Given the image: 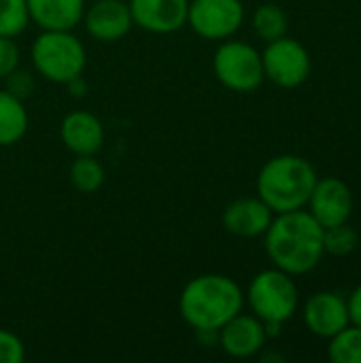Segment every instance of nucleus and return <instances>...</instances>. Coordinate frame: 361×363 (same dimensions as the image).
I'll return each instance as SVG.
<instances>
[{
  "label": "nucleus",
  "mask_w": 361,
  "mask_h": 363,
  "mask_svg": "<svg viewBox=\"0 0 361 363\" xmlns=\"http://www.w3.org/2000/svg\"><path fill=\"white\" fill-rule=\"evenodd\" d=\"M30 60L36 74L51 83L68 85L83 77L87 51L72 30H43L30 47Z\"/></svg>",
  "instance_id": "obj_4"
},
{
  "label": "nucleus",
  "mask_w": 361,
  "mask_h": 363,
  "mask_svg": "<svg viewBox=\"0 0 361 363\" xmlns=\"http://www.w3.org/2000/svg\"><path fill=\"white\" fill-rule=\"evenodd\" d=\"M134 26L151 34H172L187 26L189 0H128Z\"/></svg>",
  "instance_id": "obj_10"
},
{
  "label": "nucleus",
  "mask_w": 361,
  "mask_h": 363,
  "mask_svg": "<svg viewBox=\"0 0 361 363\" xmlns=\"http://www.w3.org/2000/svg\"><path fill=\"white\" fill-rule=\"evenodd\" d=\"M347 306H349V321L353 325L361 328V287H357L353 291V296H351V300H349Z\"/></svg>",
  "instance_id": "obj_26"
},
{
  "label": "nucleus",
  "mask_w": 361,
  "mask_h": 363,
  "mask_svg": "<svg viewBox=\"0 0 361 363\" xmlns=\"http://www.w3.org/2000/svg\"><path fill=\"white\" fill-rule=\"evenodd\" d=\"M309 204H311V215L323 228H334L347 223V219L351 217L353 198H351V189L340 179H323L317 181L309 198Z\"/></svg>",
  "instance_id": "obj_12"
},
{
  "label": "nucleus",
  "mask_w": 361,
  "mask_h": 363,
  "mask_svg": "<svg viewBox=\"0 0 361 363\" xmlns=\"http://www.w3.org/2000/svg\"><path fill=\"white\" fill-rule=\"evenodd\" d=\"M6 91H11L13 96H17V98H21V100H26L32 91H34V77L28 72V70H21V68H17V70H13L6 79Z\"/></svg>",
  "instance_id": "obj_25"
},
{
  "label": "nucleus",
  "mask_w": 361,
  "mask_h": 363,
  "mask_svg": "<svg viewBox=\"0 0 361 363\" xmlns=\"http://www.w3.org/2000/svg\"><path fill=\"white\" fill-rule=\"evenodd\" d=\"M81 23L91 38L100 43H115L132 30L134 19L126 0H96L85 6Z\"/></svg>",
  "instance_id": "obj_9"
},
{
  "label": "nucleus",
  "mask_w": 361,
  "mask_h": 363,
  "mask_svg": "<svg viewBox=\"0 0 361 363\" xmlns=\"http://www.w3.org/2000/svg\"><path fill=\"white\" fill-rule=\"evenodd\" d=\"M253 30L266 43L285 36V32H287V15H285V11L281 6H277V4H262L253 13Z\"/></svg>",
  "instance_id": "obj_19"
},
{
  "label": "nucleus",
  "mask_w": 361,
  "mask_h": 363,
  "mask_svg": "<svg viewBox=\"0 0 361 363\" xmlns=\"http://www.w3.org/2000/svg\"><path fill=\"white\" fill-rule=\"evenodd\" d=\"M30 23L26 0H0V36H19Z\"/></svg>",
  "instance_id": "obj_21"
},
{
  "label": "nucleus",
  "mask_w": 361,
  "mask_h": 363,
  "mask_svg": "<svg viewBox=\"0 0 361 363\" xmlns=\"http://www.w3.org/2000/svg\"><path fill=\"white\" fill-rule=\"evenodd\" d=\"M247 302L253 315L264 323L266 336L274 338L281 334V325L298 311V287L291 281V274L279 268L264 270L251 281Z\"/></svg>",
  "instance_id": "obj_5"
},
{
  "label": "nucleus",
  "mask_w": 361,
  "mask_h": 363,
  "mask_svg": "<svg viewBox=\"0 0 361 363\" xmlns=\"http://www.w3.org/2000/svg\"><path fill=\"white\" fill-rule=\"evenodd\" d=\"M245 21L240 0H189L187 26L206 40H226L234 36Z\"/></svg>",
  "instance_id": "obj_7"
},
{
  "label": "nucleus",
  "mask_w": 361,
  "mask_h": 363,
  "mask_svg": "<svg viewBox=\"0 0 361 363\" xmlns=\"http://www.w3.org/2000/svg\"><path fill=\"white\" fill-rule=\"evenodd\" d=\"M23 359H26L23 340L11 330H0V363H21Z\"/></svg>",
  "instance_id": "obj_23"
},
{
  "label": "nucleus",
  "mask_w": 361,
  "mask_h": 363,
  "mask_svg": "<svg viewBox=\"0 0 361 363\" xmlns=\"http://www.w3.org/2000/svg\"><path fill=\"white\" fill-rule=\"evenodd\" d=\"M60 138L74 155H96L104 145V125L94 113L72 111L62 119Z\"/></svg>",
  "instance_id": "obj_13"
},
{
  "label": "nucleus",
  "mask_w": 361,
  "mask_h": 363,
  "mask_svg": "<svg viewBox=\"0 0 361 363\" xmlns=\"http://www.w3.org/2000/svg\"><path fill=\"white\" fill-rule=\"evenodd\" d=\"M68 174H70V183L81 194H96L106 179L104 166L96 160V155H74Z\"/></svg>",
  "instance_id": "obj_18"
},
{
  "label": "nucleus",
  "mask_w": 361,
  "mask_h": 363,
  "mask_svg": "<svg viewBox=\"0 0 361 363\" xmlns=\"http://www.w3.org/2000/svg\"><path fill=\"white\" fill-rule=\"evenodd\" d=\"M30 21L40 30H74L83 21L85 0H26Z\"/></svg>",
  "instance_id": "obj_16"
},
{
  "label": "nucleus",
  "mask_w": 361,
  "mask_h": 363,
  "mask_svg": "<svg viewBox=\"0 0 361 363\" xmlns=\"http://www.w3.org/2000/svg\"><path fill=\"white\" fill-rule=\"evenodd\" d=\"M266 234V253L274 268L287 274H306L321 262L323 247V225L304 211L279 213L270 221Z\"/></svg>",
  "instance_id": "obj_1"
},
{
  "label": "nucleus",
  "mask_w": 361,
  "mask_h": 363,
  "mask_svg": "<svg viewBox=\"0 0 361 363\" xmlns=\"http://www.w3.org/2000/svg\"><path fill=\"white\" fill-rule=\"evenodd\" d=\"M213 70L217 81L232 91H255L264 77L262 53L243 40H223L213 55Z\"/></svg>",
  "instance_id": "obj_6"
},
{
  "label": "nucleus",
  "mask_w": 361,
  "mask_h": 363,
  "mask_svg": "<svg viewBox=\"0 0 361 363\" xmlns=\"http://www.w3.org/2000/svg\"><path fill=\"white\" fill-rule=\"evenodd\" d=\"M21 51L13 36H0V79L4 81L13 70L19 68Z\"/></svg>",
  "instance_id": "obj_24"
},
{
  "label": "nucleus",
  "mask_w": 361,
  "mask_h": 363,
  "mask_svg": "<svg viewBox=\"0 0 361 363\" xmlns=\"http://www.w3.org/2000/svg\"><path fill=\"white\" fill-rule=\"evenodd\" d=\"M30 125L23 100L6 89H0V147L17 145Z\"/></svg>",
  "instance_id": "obj_17"
},
{
  "label": "nucleus",
  "mask_w": 361,
  "mask_h": 363,
  "mask_svg": "<svg viewBox=\"0 0 361 363\" xmlns=\"http://www.w3.org/2000/svg\"><path fill=\"white\" fill-rule=\"evenodd\" d=\"M304 321L313 334L332 338L349 325V306L336 294H315L304 306Z\"/></svg>",
  "instance_id": "obj_15"
},
{
  "label": "nucleus",
  "mask_w": 361,
  "mask_h": 363,
  "mask_svg": "<svg viewBox=\"0 0 361 363\" xmlns=\"http://www.w3.org/2000/svg\"><path fill=\"white\" fill-rule=\"evenodd\" d=\"M328 355L336 363H361V328L347 325L336 336H332Z\"/></svg>",
  "instance_id": "obj_20"
},
{
  "label": "nucleus",
  "mask_w": 361,
  "mask_h": 363,
  "mask_svg": "<svg viewBox=\"0 0 361 363\" xmlns=\"http://www.w3.org/2000/svg\"><path fill=\"white\" fill-rule=\"evenodd\" d=\"M266 328L255 315H243L238 313L232 317L219 332L217 342L219 347L236 359H247L257 355L264 349L266 342Z\"/></svg>",
  "instance_id": "obj_11"
},
{
  "label": "nucleus",
  "mask_w": 361,
  "mask_h": 363,
  "mask_svg": "<svg viewBox=\"0 0 361 363\" xmlns=\"http://www.w3.org/2000/svg\"><path fill=\"white\" fill-rule=\"evenodd\" d=\"M323 247H326V253L349 255L357 247V232L353 228H349L347 223H340L334 228H323Z\"/></svg>",
  "instance_id": "obj_22"
},
{
  "label": "nucleus",
  "mask_w": 361,
  "mask_h": 363,
  "mask_svg": "<svg viewBox=\"0 0 361 363\" xmlns=\"http://www.w3.org/2000/svg\"><path fill=\"white\" fill-rule=\"evenodd\" d=\"M317 185L315 168L298 155H277L264 164L257 174V198L272 213H289L309 204Z\"/></svg>",
  "instance_id": "obj_3"
},
{
  "label": "nucleus",
  "mask_w": 361,
  "mask_h": 363,
  "mask_svg": "<svg viewBox=\"0 0 361 363\" xmlns=\"http://www.w3.org/2000/svg\"><path fill=\"white\" fill-rule=\"evenodd\" d=\"M272 215L274 213L262 198H238L223 208L221 223L234 236L255 238L268 230Z\"/></svg>",
  "instance_id": "obj_14"
},
{
  "label": "nucleus",
  "mask_w": 361,
  "mask_h": 363,
  "mask_svg": "<svg viewBox=\"0 0 361 363\" xmlns=\"http://www.w3.org/2000/svg\"><path fill=\"white\" fill-rule=\"evenodd\" d=\"M264 77L279 87H298L309 79L311 57L309 51L294 38L281 36L270 40L262 53Z\"/></svg>",
  "instance_id": "obj_8"
},
{
  "label": "nucleus",
  "mask_w": 361,
  "mask_h": 363,
  "mask_svg": "<svg viewBox=\"0 0 361 363\" xmlns=\"http://www.w3.org/2000/svg\"><path fill=\"white\" fill-rule=\"evenodd\" d=\"M245 294L226 274H200L179 296V313L196 332H219L232 317L243 313Z\"/></svg>",
  "instance_id": "obj_2"
}]
</instances>
